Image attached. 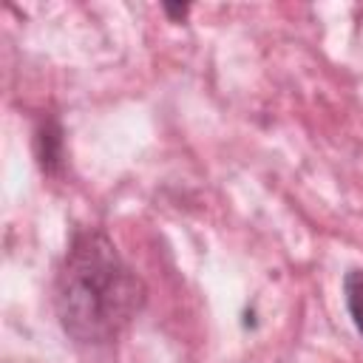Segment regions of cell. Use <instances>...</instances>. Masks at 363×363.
Here are the masks:
<instances>
[{
  "mask_svg": "<svg viewBox=\"0 0 363 363\" xmlns=\"http://www.w3.org/2000/svg\"><path fill=\"white\" fill-rule=\"evenodd\" d=\"M145 284L102 230H79L54 278L57 318L77 343L116 340L145 306Z\"/></svg>",
  "mask_w": 363,
  "mask_h": 363,
  "instance_id": "6da1fadb",
  "label": "cell"
},
{
  "mask_svg": "<svg viewBox=\"0 0 363 363\" xmlns=\"http://www.w3.org/2000/svg\"><path fill=\"white\" fill-rule=\"evenodd\" d=\"M343 298H346V309L352 315V323L363 335V269H352L343 278Z\"/></svg>",
  "mask_w": 363,
  "mask_h": 363,
  "instance_id": "7a4b0ae2",
  "label": "cell"
},
{
  "mask_svg": "<svg viewBox=\"0 0 363 363\" xmlns=\"http://www.w3.org/2000/svg\"><path fill=\"white\" fill-rule=\"evenodd\" d=\"M164 11L173 14V17H184L187 14V6H164Z\"/></svg>",
  "mask_w": 363,
  "mask_h": 363,
  "instance_id": "3957f363",
  "label": "cell"
}]
</instances>
